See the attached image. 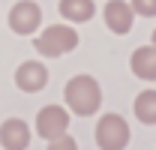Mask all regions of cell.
I'll return each mask as SVG.
<instances>
[{"label": "cell", "instance_id": "obj_13", "mask_svg": "<svg viewBox=\"0 0 156 150\" xmlns=\"http://www.w3.org/2000/svg\"><path fill=\"white\" fill-rule=\"evenodd\" d=\"M48 150H78V141L72 135H60L54 141H48Z\"/></svg>", "mask_w": 156, "mask_h": 150}, {"label": "cell", "instance_id": "obj_3", "mask_svg": "<svg viewBox=\"0 0 156 150\" xmlns=\"http://www.w3.org/2000/svg\"><path fill=\"white\" fill-rule=\"evenodd\" d=\"M132 132H129V123L120 117V114H102L96 123V144L102 150H123L129 144Z\"/></svg>", "mask_w": 156, "mask_h": 150}, {"label": "cell", "instance_id": "obj_5", "mask_svg": "<svg viewBox=\"0 0 156 150\" xmlns=\"http://www.w3.org/2000/svg\"><path fill=\"white\" fill-rule=\"evenodd\" d=\"M39 24H42V9H39V3H33V0H18L9 9V27H12V33L30 36V33L39 30Z\"/></svg>", "mask_w": 156, "mask_h": 150}, {"label": "cell", "instance_id": "obj_7", "mask_svg": "<svg viewBox=\"0 0 156 150\" xmlns=\"http://www.w3.org/2000/svg\"><path fill=\"white\" fill-rule=\"evenodd\" d=\"M102 15H105L108 30L117 33V36H126L132 30V21H135V15H132V9H129L126 0H108L105 9H102Z\"/></svg>", "mask_w": 156, "mask_h": 150}, {"label": "cell", "instance_id": "obj_1", "mask_svg": "<svg viewBox=\"0 0 156 150\" xmlns=\"http://www.w3.org/2000/svg\"><path fill=\"white\" fill-rule=\"evenodd\" d=\"M63 99L69 105V111L78 117H93L102 105V87L93 75H75L66 81L63 87Z\"/></svg>", "mask_w": 156, "mask_h": 150}, {"label": "cell", "instance_id": "obj_2", "mask_svg": "<svg viewBox=\"0 0 156 150\" xmlns=\"http://www.w3.org/2000/svg\"><path fill=\"white\" fill-rule=\"evenodd\" d=\"M33 45H36V51L42 57H63L78 45V33L69 24H51L36 36Z\"/></svg>", "mask_w": 156, "mask_h": 150}, {"label": "cell", "instance_id": "obj_6", "mask_svg": "<svg viewBox=\"0 0 156 150\" xmlns=\"http://www.w3.org/2000/svg\"><path fill=\"white\" fill-rule=\"evenodd\" d=\"M15 84H18V90H24V93H39V90H45V84H48V69H45V63H39V60H24L18 69H15Z\"/></svg>", "mask_w": 156, "mask_h": 150}, {"label": "cell", "instance_id": "obj_10", "mask_svg": "<svg viewBox=\"0 0 156 150\" xmlns=\"http://www.w3.org/2000/svg\"><path fill=\"white\" fill-rule=\"evenodd\" d=\"M60 15L69 24H84L96 15V3L93 0H60Z\"/></svg>", "mask_w": 156, "mask_h": 150}, {"label": "cell", "instance_id": "obj_12", "mask_svg": "<svg viewBox=\"0 0 156 150\" xmlns=\"http://www.w3.org/2000/svg\"><path fill=\"white\" fill-rule=\"evenodd\" d=\"M129 9H132V15L153 18L156 15V0H129Z\"/></svg>", "mask_w": 156, "mask_h": 150}, {"label": "cell", "instance_id": "obj_4", "mask_svg": "<svg viewBox=\"0 0 156 150\" xmlns=\"http://www.w3.org/2000/svg\"><path fill=\"white\" fill-rule=\"evenodd\" d=\"M69 129V111L63 105H45L36 114V135L45 141H54L60 135H66Z\"/></svg>", "mask_w": 156, "mask_h": 150}, {"label": "cell", "instance_id": "obj_8", "mask_svg": "<svg viewBox=\"0 0 156 150\" xmlns=\"http://www.w3.org/2000/svg\"><path fill=\"white\" fill-rule=\"evenodd\" d=\"M30 144V126L21 117H9L0 126V147L3 150H27Z\"/></svg>", "mask_w": 156, "mask_h": 150}, {"label": "cell", "instance_id": "obj_11", "mask_svg": "<svg viewBox=\"0 0 156 150\" xmlns=\"http://www.w3.org/2000/svg\"><path fill=\"white\" fill-rule=\"evenodd\" d=\"M135 117L144 126H156V90H141L135 96Z\"/></svg>", "mask_w": 156, "mask_h": 150}, {"label": "cell", "instance_id": "obj_14", "mask_svg": "<svg viewBox=\"0 0 156 150\" xmlns=\"http://www.w3.org/2000/svg\"><path fill=\"white\" fill-rule=\"evenodd\" d=\"M150 45H153V48H156V30H153V42H150Z\"/></svg>", "mask_w": 156, "mask_h": 150}, {"label": "cell", "instance_id": "obj_9", "mask_svg": "<svg viewBox=\"0 0 156 150\" xmlns=\"http://www.w3.org/2000/svg\"><path fill=\"white\" fill-rule=\"evenodd\" d=\"M129 66L141 81H156V48L153 45H141L132 51L129 57Z\"/></svg>", "mask_w": 156, "mask_h": 150}]
</instances>
